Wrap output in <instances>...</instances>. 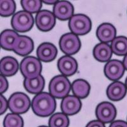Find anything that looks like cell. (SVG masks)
<instances>
[{"label": "cell", "instance_id": "6da1fadb", "mask_svg": "<svg viewBox=\"0 0 127 127\" xmlns=\"http://www.w3.org/2000/svg\"><path fill=\"white\" fill-rule=\"evenodd\" d=\"M56 108V102L50 94L43 92L36 95L32 101V109L35 114L41 117L51 115Z\"/></svg>", "mask_w": 127, "mask_h": 127}, {"label": "cell", "instance_id": "7a4b0ae2", "mask_svg": "<svg viewBox=\"0 0 127 127\" xmlns=\"http://www.w3.org/2000/svg\"><path fill=\"white\" fill-rule=\"evenodd\" d=\"M71 90V84L69 79L64 76H57L50 82V94L57 98H65Z\"/></svg>", "mask_w": 127, "mask_h": 127}, {"label": "cell", "instance_id": "3957f363", "mask_svg": "<svg viewBox=\"0 0 127 127\" xmlns=\"http://www.w3.org/2000/svg\"><path fill=\"white\" fill-rule=\"evenodd\" d=\"M31 102L28 95L23 93H15L8 100V107L14 114H20L26 113L30 107Z\"/></svg>", "mask_w": 127, "mask_h": 127}, {"label": "cell", "instance_id": "277c9868", "mask_svg": "<svg viewBox=\"0 0 127 127\" xmlns=\"http://www.w3.org/2000/svg\"><path fill=\"white\" fill-rule=\"evenodd\" d=\"M40 61L33 57H28L24 59L20 64V71L26 78L32 79L40 75L41 72Z\"/></svg>", "mask_w": 127, "mask_h": 127}, {"label": "cell", "instance_id": "5b68a950", "mask_svg": "<svg viewBox=\"0 0 127 127\" xmlns=\"http://www.w3.org/2000/svg\"><path fill=\"white\" fill-rule=\"evenodd\" d=\"M34 19L31 13L26 11H20L13 15L12 19V26L19 32H25L32 28Z\"/></svg>", "mask_w": 127, "mask_h": 127}, {"label": "cell", "instance_id": "8992f818", "mask_svg": "<svg viewBox=\"0 0 127 127\" xmlns=\"http://www.w3.org/2000/svg\"><path fill=\"white\" fill-rule=\"evenodd\" d=\"M69 27L74 34L84 35L90 32L92 23L90 19L87 16L78 14L72 16L70 19Z\"/></svg>", "mask_w": 127, "mask_h": 127}, {"label": "cell", "instance_id": "52a82bcc", "mask_svg": "<svg viewBox=\"0 0 127 127\" xmlns=\"http://www.w3.org/2000/svg\"><path fill=\"white\" fill-rule=\"evenodd\" d=\"M59 46L64 54L73 55L79 50L81 43L76 35L74 33H67L64 34L60 39Z\"/></svg>", "mask_w": 127, "mask_h": 127}, {"label": "cell", "instance_id": "ba28073f", "mask_svg": "<svg viewBox=\"0 0 127 127\" xmlns=\"http://www.w3.org/2000/svg\"><path fill=\"white\" fill-rule=\"evenodd\" d=\"M116 115L115 107L111 103L104 102L97 105L96 116L98 121L104 123H108L113 121Z\"/></svg>", "mask_w": 127, "mask_h": 127}, {"label": "cell", "instance_id": "9c48e42d", "mask_svg": "<svg viewBox=\"0 0 127 127\" xmlns=\"http://www.w3.org/2000/svg\"><path fill=\"white\" fill-rule=\"evenodd\" d=\"M36 26L42 31H48L54 28L55 17L54 13L48 10H41L36 16Z\"/></svg>", "mask_w": 127, "mask_h": 127}, {"label": "cell", "instance_id": "30bf717a", "mask_svg": "<svg viewBox=\"0 0 127 127\" xmlns=\"http://www.w3.org/2000/svg\"><path fill=\"white\" fill-rule=\"evenodd\" d=\"M125 67L123 64L118 60H112L105 64L104 73L111 80H117L123 76Z\"/></svg>", "mask_w": 127, "mask_h": 127}, {"label": "cell", "instance_id": "8fae6325", "mask_svg": "<svg viewBox=\"0 0 127 127\" xmlns=\"http://www.w3.org/2000/svg\"><path fill=\"white\" fill-rule=\"evenodd\" d=\"M81 107V103L79 98L76 96L69 95L62 100L61 109L64 114L74 115L79 111Z\"/></svg>", "mask_w": 127, "mask_h": 127}, {"label": "cell", "instance_id": "7c38bea8", "mask_svg": "<svg viewBox=\"0 0 127 127\" xmlns=\"http://www.w3.org/2000/svg\"><path fill=\"white\" fill-rule=\"evenodd\" d=\"M74 8L72 4L66 1H57L54 7V14L60 20H65L72 17Z\"/></svg>", "mask_w": 127, "mask_h": 127}, {"label": "cell", "instance_id": "4fadbf2b", "mask_svg": "<svg viewBox=\"0 0 127 127\" xmlns=\"http://www.w3.org/2000/svg\"><path fill=\"white\" fill-rule=\"evenodd\" d=\"M57 55V48L53 44L44 43L37 49V56L40 61L48 62L54 60Z\"/></svg>", "mask_w": 127, "mask_h": 127}, {"label": "cell", "instance_id": "5bb4252c", "mask_svg": "<svg viewBox=\"0 0 127 127\" xmlns=\"http://www.w3.org/2000/svg\"><path fill=\"white\" fill-rule=\"evenodd\" d=\"M58 68L62 74L69 76L76 72L78 64L76 61L71 57L64 56L58 61Z\"/></svg>", "mask_w": 127, "mask_h": 127}, {"label": "cell", "instance_id": "9a60e30c", "mask_svg": "<svg viewBox=\"0 0 127 127\" xmlns=\"http://www.w3.org/2000/svg\"><path fill=\"white\" fill-rule=\"evenodd\" d=\"M19 69L17 61L12 57H6L0 62V71L3 76H11L17 73Z\"/></svg>", "mask_w": 127, "mask_h": 127}, {"label": "cell", "instance_id": "2e32d148", "mask_svg": "<svg viewBox=\"0 0 127 127\" xmlns=\"http://www.w3.org/2000/svg\"><path fill=\"white\" fill-rule=\"evenodd\" d=\"M127 93V87L123 83L116 81L111 83L107 89V95L111 100L118 101L124 98Z\"/></svg>", "mask_w": 127, "mask_h": 127}, {"label": "cell", "instance_id": "e0dca14e", "mask_svg": "<svg viewBox=\"0 0 127 127\" xmlns=\"http://www.w3.org/2000/svg\"><path fill=\"white\" fill-rule=\"evenodd\" d=\"M19 36L16 32L12 30L4 31L0 36L1 46L5 50H13Z\"/></svg>", "mask_w": 127, "mask_h": 127}, {"label": "cell", "instance_id": "ac0fdd59", "mask_svg": "<svg viewBox=\"0 0 127 127\" xmlns=\"http://www.w3.org/2000/svg\"><path fill=\"white\" fill-rule=\"evenodd\" d=\"M97 36L103 43H109L114 40L116 36V29L111 24L104 23L98 28Z\"/></svg>", "mask_w": 127, "mask_h": 127}, {"label": "cell", "instance_id": "d6986e66", "mask_svg": "<svg viewBox=\"0 0 127 127\" xmlns=\"http://www.w3.org/2000/svg\"><path fill=\"white\" fill-rule=\"evenodd\" d=\"M33 49L34 43L32 40L28 36H20L13 51L18 55L25 56L30 54Z\"/></svg>", "mask_w": 127, "mask_h": 127}, {"label": "cell", "instance_id": "ffe728a7", "mask_svg": "<svg viewBox=\"0 0 127 127\" xmlns=\"http://www.w3.org/2000/svg\"><path fill=\"white\" fill-rule=\"evenodd\" d=\"M24 86L30 94H39L45 87V79L41 75L35 78H26L24 81Z\"/></svg>", "mask_w": 127, "mask_h": 127}, {"label": "cell", "instance_id": "44dd1931", "mask_svg": "<svg viewBox=\"0 0 127 127\" xmlns=\"http://www.w3.org/2000/svg\"><path fill=\"white\" fill-rule=\"evenodd\" d=\"M112 48L107 43H99L95 46L94 49V57L100 62H106L112 56Z\"/></svg>", "mask_w": 127, "mask_h": 127}, {"label": "cell", "instance_id": "7402d4cb", "mask_svg": "<svg viewBox=\"0 0 127 127\" xmlns=\"http://www.w3.org/2000/svg\"><path fill=\"white\" fill-rule=\"evenodd\" d=\"M72 90L76 97L79 98H85L89 95L90 87L85 80L79 79L72 83Z\"/></svg>", "mask_w": 127, "mask_h": 127}, {"label": "cell", "instance_id": "603a6c76", "mask_svg": "<svg viewBox=\"0 0 127 127\" xmlns=\"http://www.w3.org/2000/svg\"><path fill=\"white\" fill-rule=\"evenodd\" d=\"M111 48L116 55H127V38L125 36L116 38L112 41Z\"/></svg>", "mask_w": 127, "mask_h": 127}, {"label": "cell", "instance_id": "cb8c5ba5", "mask_svg": "<svg viewBox=\"0 0 127 127\" xmlns=\"http://www.w3.org/2000/svg\"><path fill=\"white\" fill-rule=\"evenodd\" d=\"M48 124L50 127H68L69 121L65 114L58 113L52 116Z\"/></svg>", "mask_w": 127, "mask_h": 127}, {"label": "cell", "instance_id": "d4e9b609", "mask_svg": "<svg viewBox=\"0 0 127 127\" xmlns=\"http://www.w3.org/2000/svg\"><path fill=\"white\" fill-rule=\"evenodd\" d=\"M16 5L12 0H1L0 1V15L2 17H9L15 11Z\"/></svg>", "mask_w": 127, "mask_h": 127}, {"label": "cell", "instance_id": "484cf974", "mask_svg": "<svg viewBox=\"0 0 127 127\" xmlns=\"http://www.w3.org/2000/svg\"><path fill=\"white\" fill-rule=\"evenodd\" d=\"M4 127H23L24 121L22 117L17 114H8L4 118Z\"/></svg>", "mask_w": 127, "mask_h": 127}, {"label": "cell", "instance_id": "4316f807", "mask_svg": "<svg viewBox=\"0 0 127 127\" xmlns=\"http://www.w3.org/2000/svg\"><path fill=\"white\" fill-rule=\"evenodd\" d=\"M23 8L29 13H36L39 12L42 6V3L39 0H23L21 1Z\"/></svg>", "mask_w": 127, "mask_h": 127}, {"label": "cell", "instance_id": "83f0119b", "mask_svg": "<svg viewBox=\"0 0 127 127\" xmlns=\"http://www.w3.org/2000/svg\"><path fill=\"white\" fill-rule=\"evenodd\" d=\"M0 81H1V87H0V92L1 94H3L4 92L6 91L8 87V83L6 80V79L4 78L3 76H0Z\"/></svg>", "mask_w": 127, "mask_h": 127}, {"label": "cell", "instance_id": "f1b7e54d", "mask_svg": "<svg viewBox=\"0 0 127 127\" xmlns=\"http://www.w3.org/2000/svg\"><path fill=\"white\" fill-rule=\"evenodd\" d=\"M0 101H1V109H0V114H3L6 111L8 107V102L6 98L1 95L0 97Z\"/></svg>", "mask_w": 127, "mask_h": 127}, {"label": "cell", "instance_id": "f546056e", "mask_svg": "<svg viewBox=\"0 0 127 127\" xmlns=\"http://www.w3.org/2000/svg\"><path fill=\"white\" fill-rule=\"evenodd\" d=\"M109 127H127V123L124 121L118 120L111 123Z\"/></svg>", "mask_w": 127, "mask_h": 127}, {"label": "cell", "instance_id": "4dcf8cb0", "mask_svg": "<svg viewBox=\"0 0 127 127\" xmlns=\"http://www.w3.org/2000/svg\"><path fill=\"white\" fill-rule=\"evenodd\" d=\"M86 127H105V126L101 121L95 120V121H90Z\"/></svg>", "mask_w": 127, "mask_h": 127}, {"label": "cell", "instance_id": "1f68e13d", "mask_svg": "<svg viewBox=\"0 0 127 127\" xmlns=\"http://www.w3.org/2000/svg\"><path fill=\"white\" fill-rule=\"evenodd\" d=\"M123 65H124L125 68L127 70V55H126V56L125 57V59L123 60Z\"/></svg>", "mask_w": 127, "mask_h": 127}, {"label": "cell", "instance_id": "d6a6232c", "mask_svg": "<svg viewBox=\"0 0 127 127\" xmlns=\"http://www.w3.org/2000/svg\"><path fill=\"white\" fill-rule=\"evenodd\" d=\"M125 85H126V87H127V79H126V81H125Z\"/></svg>", "mask_w": 127, "mask_h": 127}, {"label": "cell", "instance_id": "836d02e7", "mask_svg": "<svg viewBox=\"0 0 127 127\" xmlns=\"http://www.w3.org/2000/svg\"><path fill=\"white\" fill-rule=\"evenodd\" d=\"M46 127V126H41V127Z\"/></svg>", "mask_w": 127, "mask_h": 127}]
</instances>
